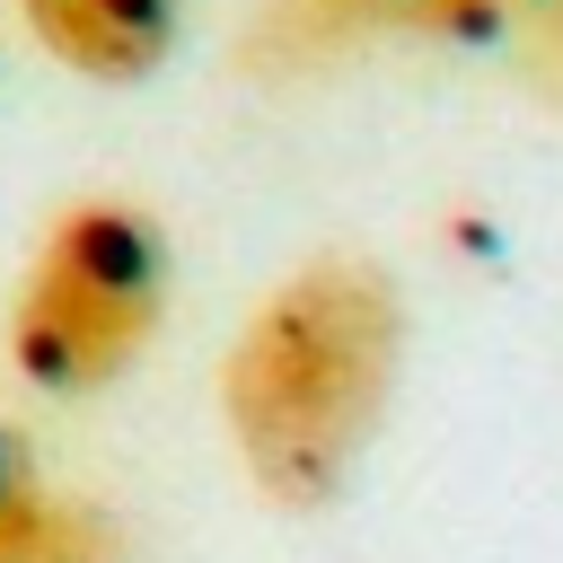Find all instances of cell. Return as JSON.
<instances>
[{"mask_svg":"<svg viewBox=\"0 0 563 563\" xmlns=\"http://www.w3.org/2000/svg\"><path fill=\"white\" fill-rule=\"evenodd\" d=\"M18 18L62 70L97 88H132L176 53L185 0H18Z\"/></svg>","mask_w":563,"mask_h":563,"instance_id":"3957f363","label":"cell"},{"mask_svg":"<svg viewBox=\"0 0 563 563\" xmlns=\"http://www.w3.org/2000/svg\"><path fill=\"white\" fill-rule=\"evenodd\" d=\"M44 510H53V484L35 475V449L0 422V563H18V545L35 537Z\"/></svg>","mask_w":563,"mask_h":563,"instance_id":"8992f818","label":"cell"},{"mask_svg":"<svg viewBox=\"0 0 563 563\" xmlns=\"http://www.w3.org/2000/svg\"><path fill=\"white\" fill-rule=\"evenodd\" d=\"M167 317V238L123 194H79L44 220L9 290V369L35 396H106Z\"/></svg>","mask_w":563,"mask_h":563,"instance_id":"7a4b0ae2","label":"cell"},{"mask_svg":"<svg viewBox=\"0 0 563 563\" xmlns=\"http://www.w3.org/2000/svg\"><path fill=\"white\" fill-rule=\"evenodd\" d=\"M18 563H132V537L106 501L88 493H53V510L35 519V537L18 545Z\"/></svg>","mask_w":563,"mask_h":563,"instance_id":"5b68a950","label":"cell"},{"mask_svg":"<svg viewBox=\"0 0 563 563\" xmlns=\"http://www.w3.org/2000/svg\"><path fill=\"white\" fill-rule=\"evenodd\" d=\"M510 35H528L537 62L563 70V0H510Z\"/></svg>","mask_w":563,"mask_h":563,"instance_id":"52a82bcc","label":"cell"},{"mask_svg":"<svg viewBox=\"0 0 563 563\" xmlns=\"http://www.w3.org/2000/svg\"><path fill=\"white\" fill-rule=\"evenodd\" d=\"M325 35H396V44H493L510 35V0H299Z\"/></svg>","mask_w":563,"mask_h":563,"instance_id":"277c9868","label":"cell"},{"mask_svg":"<svg viewBox=\"0 0 563 563\" xmlns=\"http://www.w3.org/2000/svg\"><path fill=\"white\" fill-rule=\"evenodd\" d=\"M405 361V290L369 255L290 264L220 352V422L273 510H325L369 457Z\"/></svg>","mask_w":563,"mask_h":563,"instance_id":"6da1fadb","label":"cell"}]
</instances>
